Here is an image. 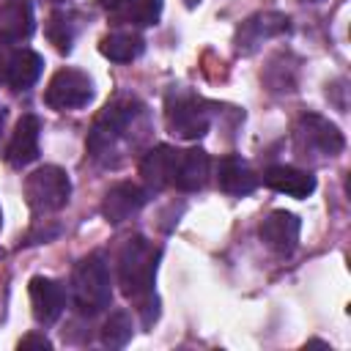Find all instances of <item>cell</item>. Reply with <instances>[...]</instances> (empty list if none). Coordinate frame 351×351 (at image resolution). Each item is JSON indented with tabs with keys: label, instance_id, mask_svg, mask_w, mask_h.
<instances>
[{
	"label": "cell",
	"instance_id": "cell-28",
	"mask_svg": "<svg viewBox=\"0 0 351 351\" xmlns=\"http://www.w3.org/2000/svg\"><path fill=\"white\" fill-rule=\"evenodd\" d=\"M3 123H5V112H3V107H0V137H3Z\"/></svg>",
	"mask_w": 351,
	"mask_h": 351
},
{
	"label": "cell",
	"instance_id": "cell-22",
	"mask_svg": "<svg viewBox=\"0 0 351 351\" xmlns=\"http://www.w3.org/2000/svg\"><path fill=\"white\" fill-rule=\"evenodd\" d=\"M77 30H80L77 16L69 14V11H55L49 16V22H47V38L55 44L58 52H71V44L77 38Z\"/></svg>",
	"mask_w": 351,
	"mask_h": 351
},
{
	"label": "cell",
	"instance_id": "cell-14",
	"mask_svg": "<svg viewBox=\"0 0 351 351\" xmlns=\"http://www.w3.org/2000/svg\"><path fill=\"white\" fill-rule=\"evenodd\" d=\"M176 162H178V148L170 145H156L140 159V176L148 189H167L173 186L176 176Z\"/></svg>",
	"mask_w": 351,
	"mask_h": 351
},
{
	"label": "cell",
	"instance_id": "cell-4",
	"mask_svg": "<svg viewBox=\"0 0 351 351\" xmlns=\"http://www.w3.org/2000/svg\"><path fill=\"white\" fill-rule=\"evenodd\" d=\"M346 137L343 132L324 115L307 112L293 126V154L304 162H324L343 151Z\"/></svg>",
	"mask_w": 351,
	"mask_h": 351
},
{
	"label": "cell",
	"instance_id": "cell-12",
	"mask_svg": "<svg viewBox=\"0 0 351 351\" xmlns=\"http://www.w3.org/2000/svg\"><path fill=\"white\" fill-rule=\"evenodd\" d=\"M38 134H41V121L36 115H22L14 126V134L5 148V159L14 167H25L38 156Z\"/></svg>",
	"mask_w": 351,
	"mask_h": 351
},
{
	"label": "cell",
	"instance_id": "cell-19",
	"mask_svg": "<svg viewBox=\"0 0 351 351\" xmlns=\"http://www.w3.org/2000/svg\"><path fill=\"white\" fill-rule=\"evenodd\" d=\"M296 74H299V60L291 52H277L263 71V82L269 85L271 93H291L296 88Z\"/></svg>",
	"mask_w": 351,
	"mask_h": 351
},
{
	"label": "cell",
	"instance_id": "cell-24",
	"mask_svg": "<svg viewBox=\"0 0 351 351\" xmlns=\"http://www.w3.org/2000/svg\"><path fill=\"white\" fill-rule=\"evenodd\" d=\"M19 348H52V343L44 337V335H25L22 340H19Z\"/></svg>",
	"mask_w": 351,
	"mask_h": 351
},
{
	"label": "cell",
	"instance_id": "cell-10",
	"mask_svg": "<svg viewBox=\"0 0 351 351\" xmlns=\"http://www.w3.org/2000/svg\"><path fill=\"white\" fill-rule=\"evenodd\" d=\"M30 293V307H33V318L38 324H55L66 307V291L58 280L52 277H33L27 285Z\"/></svg>",
	"mask_w": 351,
	"mask_h": 351
},
{
	"label": "cell",
	"instance_id": "cell-20",
	"mask_svg": "<svg viewBox=\"0 0 351 351\" xmlns=\"http://www.w3.org/2000/svg\"><path fill=\"white\" fill-rule=\"evenodd\" d=\"M99 49H101V55H104V58H110V60H115V63H132L134 58H140V55H143L145 41H143L137 33L118 30V33L104 36V38H101V44H99Z\"/></svg>",
	"mask_w": 351,
	"mask_h": 351
},
{
	"label": "cell",
	"instance_id": "cell-18",
	"mask_svg": "<svg viewBox=\"0 0 351 351\" xmlns=\"http://www.w3.org/2000/svg\"><path fill=\"white\" fill-rule=\"evenodd\" d=\"M41 69H44V60H41L38 52H33V49H16L8 58L5 80H8V85L14 90H25V88H30L41 77Z\"/></svg>",
	"mask_w": 351,
	"mask_h": 351
},
{
	"label": "cell",
	"instance_id": "cell-29",
	"mask_svg": "<svg viewBox=\"0 0 351 351\" xmlns=\"http://www.w3.org/2000/svg\"><path fill=\"white\" fill-rule=\"evenodd\" d=\"M0 222H3V214H0Z\"/></svg>",
	"mask_w": 351,
	"mask_h": 351
},
{
	"label": "cell",
	"instance_id": "cell-3",
	"mask_svg": "<svg viewBox=\"0 0 351 351\" xmlns=\"http://www.w3.org/2000/svg\"><path fill=\"white\" fill-rule=\"evenodd\" d=\"M71 299L77 313L96 315L110 307L112 288H110V269L99 252L82 258L71 274Z\"/></svg>",
	"mask_w": 351,
	"mask_h": 351
},
{
	"label": "cell",
	"instance_id": "cell-1",
	"mask_svg": "<svg viewBox=\"0 0 351 351\" xmlns=\"http://www.w3.org/2000/svg\"><path fill=\"white\" fill-rule=\"evenodd\" d=\"M145 129V104L134 96H115L104 104L88 132V154L96 162L110 165V156L118 154L121 145L140 143Z\"/></svg>",
	"mask_w": 351,
	"mask_h": 351
},
{
	"label": "cell",
	"instance_id": "cell-6",
	"mask_svg": "<svg viewBox=\"0 0 351 351\" xmlns=\"http://www.w3.org/2000/svg\"><path fill=\"white\" fill-rule=\"evenodd\" d=\"M69 195H71V181H69L66 170H60L55 165H44V167L33 170L25 181V197L36 214L60 211L69 203Z\"/></svg>",
	"mask_w": 351,
	"mask_h": 351
},
{
	"label": "cell",
	"instance_id": "cell-27",
	"mask_svg": "<svg viewBox=\"0 0 351 351\" xmlns=\"http://www.w3.org/2000/svg\"><path fill=\"white\" fill-rule=\"evenodd\" d=\"M5 80V63H3V58H0V82Z\"/></svg>",
	"mask_w": 351,
	"mask_h": 351
},
{
	"label": "cell",
	"instance_id": "cell-15",
	"mask_svg": "<svg viewBox=\"0 0 351 351\" xmlns=\"http://www.w3.org/2000/svg\"><path fill=\"white\" fill-rule=\"evenodd\" d=\"M36 27L33 5L27 0H5L0 5V41L3 44H19L30 38Z\"/></svg>",
	"mask_w": 351,
	"mask_h": 351
},
{
	"label": "cell",
	"instance_id": "cell-7",
	"mask_svg": "<svg viewBox=\"0 0 351 351\" xmlns=\"http://www.w3.org/2000/svg\"><path fill=\"white\" fill-rule=\"evenodd\" d=\"M93 99V82L85 71L80 69H60L52 74L44 101L52 110H80Z\"/></svg>",
	"mask_w": 351,
	"mask_h": 351
},
{
	"label": "cell",
	"instance_id": "cell-26",
	"mask_svg": "<svg viewBox=\"0 0 351 351\" xmlns=\"http://www.w3.org/2000/svg\"><path fill=\"white\" fill-rule=\"evenodd\" d=\"M184 5L186 8H195V5H200V0H184Z\"/></svg>",
	"mask_w": 351,
	"mask_h": 351
},
{
	"label": "cell",
	"instance_id": "cell-13",
	"mask_svg": "<svg viewBox=\"0 0 351 351\" xmlns=\"http://www.w3.org/2000/svg\"><path fill=\"white\" fill-rule=\"evenodd\" d=\"M211 173V159L203 148H186L178 151V162H176V176H173V186L181 192H197L206 186Z\"/></svg>",
	"mask_w": 351,
	"mask_h": 351
},
{
	"label": "cell",
	"instance_id": "cell-8",
	"mask_svg": "<svg viewBox=\"0 0 351 351\" xmlns=\"http://www.w3.org/2000/svg\"><path fill=\"white\" fill-rule=\"evenodd\" d=\"M291 30V19L280 11H261V14H252L250 19L241 22V27L236 30V49L241 55H252L261 49L263 41L269 38H277V36H285Z\"/></svg>",
	"mask_w": 351,
	"mask_h": 351
},
{
	"label": "cell",
	"instance_id": "cell-21",
	"mask_svg": "<svg viewBox=\"0 0 351 351\" xmlns=\"http://www.w3.org/2000/svg\"><path fill=\"white\" fill-rule=\"evenodd\" d=\"M159 14H162V0H129L112 11V19L145 27V25H156Z\"/></svg>",
	"mask_w": 351,
	"mask_h": 351
},
{
	"label": "cell",
	"instance_id": "cell-11",
	"mask_svg": "<svg viewBox=\"0 0 351 351\" xmlns=\"http://www.w3.org/2000/svg\"><path fill=\"white\" fill-rule=\"evenodd\" d=\"M145 203H148V189H143L140 184H132V181H121L112 189H107V195L101 200V214L107 222L118 225V222L129 219L132 214H137Z\"/></svg>",
	"mask_w": 351,
	"mask_h": 351
},
{
	"label": "cell",
	"instance_id": "cell-17",
	"mask_svg": "<svg viewBox=\"0 0 351 351\" xmlns=\"http://www.w3.org/2000/svg\"><path fill=\"white\" fill-rule=\"evenodd\" d=\"M217 184L228 195H250L258 186V176L241 156H225L217 167Z\"/></svg>",
	"mask_w": 351,
	"mask_h": 351
},
{
	"label": "cell",
	"instance_id": "cell-16",
	"mask_svg": "<svg viewBox=\"0 0 351 351\" xmlns=\"http://www.w3.org/2000/svg\"><path fill=\"white\" fill-rule=\"evenodd\" d=\"M263 184L274 192L291 195V197H307L315 189V176L299 167H288V165H274L263 173Z\"/></svg>",
	"mask_w": 351,
	"mask_h": 351
},
{
	"label": "cell",
	"instance_id": "cell-5",
	"mask_svg": "<svg viewBox=\"0 0 351 351\" xmlns=\"http://www.w3.org/2000/svg\"><path fill=\"white\" fill-rule=\"evenodd\" d=\"M165 123L170 134L197 140L211 126V104L189 90H170L165 101Z\"/></svg>",
	"mask_w": 351,
	"mask_h": 351
},
{
	"label": "cell",
	"instance_id": "cell-25",
	"mask_svg": "<svg viewBox=\"0 0 351 351\" xmlns=\"http://www.w3.org/2000/svg\"><path fill=\"white\" fill-rule=\"evenodd\" d=\"M104 8H110V11H115V8H121L123 3H129V0H99Z\"/></svg>",
	"mask_w": 351,
	"mask_h": 351
},
{
	"label": "cell",
	"instance_id": "cell-9",
	"mask_svg": "<svg viewBox=\"0 0 351 351\" xmlns=\"http://www.w3.org/2000/svg\"><path fill=\"white\" fill-rule=\"evenodd\" d=\"M299 230H302V222L296 214L291 211H271L263 222H261V241L277 252V255H288L296 250L299 244Z\"/></svg>",
	"mask_w": 351,
	"mask_h": 351
},
{
	"label": "cell",
	"instance_id": "cell-2",
	"mask_svg": "<svg viewBox=\"0 0 351 351\" xmlns=\"http://www.w3.org/2000/svg\"><path fill=\"white\" fill-rule=\"evenodd\" d=\"M162 250L145 236H132L118 252V285L123 296L140 302L154 293L156 266Z\"/></svg>",
	"mask_w": 351,
	"mask_h": 351
},
{
	"label": "cell",
	"instance_id": "cell-23",
	"mask_svg": "<svg viewBox=\"0 0 351 351\" xmlns=\"http://www.w3.org/2000/svg\"><path fill=\"white\" fill-rule=\"evenodd\" d=\"M132 315L126 310H115L110 313V318L101 326V343L107 348H123L132 340Z\"/></svg>",
	"mask_w": 351,
	"mask_h": 351
}]
</instances>
